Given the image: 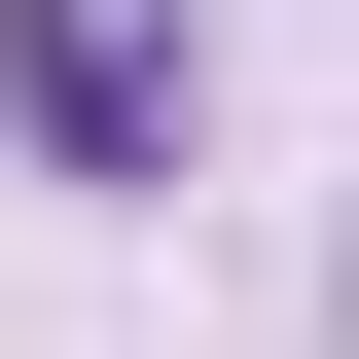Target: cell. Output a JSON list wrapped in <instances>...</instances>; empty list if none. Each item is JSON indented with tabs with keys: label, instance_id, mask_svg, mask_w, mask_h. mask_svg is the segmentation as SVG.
Returning a JSON list of instances; mask_svg holds the SVG:
<instances>
[{
	"label": "cell",
	"instance_id": "obj_1",
	"mask_svg": "<svg viewBox=\"0 0 359 359\" xmlns=\"http://www.w3.org/2000/svg\"><path fill=\"white\" fill-rule=\"evenodd\" d=\"M0 144L36 180H180V36L144 0H0Z\"/></svg>",
	"mask_w": 359,
	"mask_h": 359
}]
</instances>
